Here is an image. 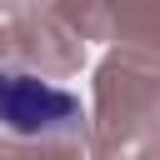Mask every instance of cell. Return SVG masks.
Wrapping results in <instances>:
<instances>
[{
  "instance_id": "obj_1",
  "label": "cell",
  "mask_w": 160,
  "mask_h": 160,
  "mask_svg": "<svg viewBox=\"0 0 160 160\" xmlns=\"http://www.w3.org/2000/svg\"><path fill=\"white\" fill-rule=\"evenodd\" d=\"M80 115V100L30 70H0V125L10 135H50Z\"/></svg>"
}]
</instances>
